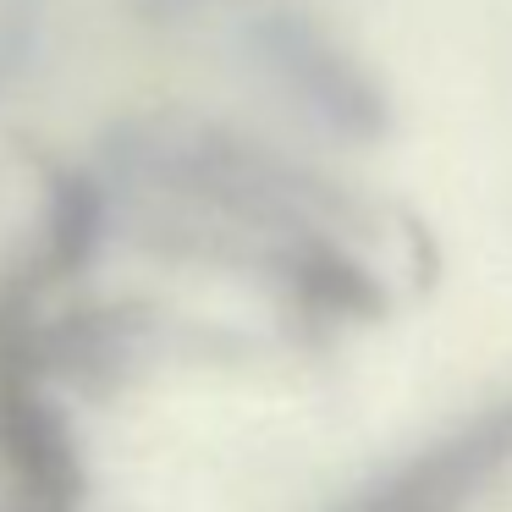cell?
Here are the masks:
<instances>
[{
    "mask_svg": "<svg viewBox=\"0 0 512 512\" xmlns=\"http://www.w3.org/2000/svg\"><path fill=\"white\" fill-rule=\"evenodd\" d=\"M507 468H512V408H496L485 419H474L468 430L435 441L430 452L391 468L386 479L358 490L336 512H463Z\"/></svg>",
    "mask_w": 512,
    "mask_h": 512,
    "instance_id": "cell-1",
    "label": "cell"
}]
</instances>
